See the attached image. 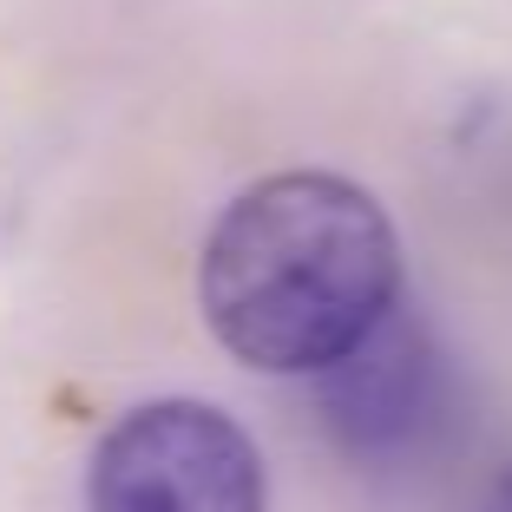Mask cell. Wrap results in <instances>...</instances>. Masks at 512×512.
<instances>
[{
  "mask_svg": "<svg viewBox=\"0 0 512 512\" xmlns=\"http://www.w3.org/2000/svg\"><path fill=\"white\" fill-rule=\"evenodd\" d=\"M197 309L256 375L316 381L401 309V237L381 197L335 171H270L217 211Z\"/></svg>",
  "mask_w": 512,
  "mask_h": 512,
  "instance_id": "1",
  "label": "cell"
},
{
  "mask_svg": "<svg viewBox=\"0 0 512 512\" xmlns=\"http://www.w3.org/2000/svg\"><path fill=\"white\" fill-rule=\"evenodd\" d=\"M263 453L224 407L171 394L106 427L86 467V512H263Z\"/></svg>",
  "mask_w": 512,
  "mask_h": 512,
  "instance_id": "2",
  "label": "cell"
},
{
  "mask_svg": "<svg viewBox=\"0 0 512 512\" xmlns=\"http://www.w3.org/2000/svg\"><path fill=\"white\" fill-rule=\"evenodd\" d=\"M316 414L342 460L368 473H407L453 440L460 375L427 322L394 309L348 362L316 375Z\"/></svg>",
  "mask_w": 512,
  "mask_h": 512,
  "instance_id": "3",
  "label": "cell"
},
{
  "mask_svg": "<svg viewBox=\"0 0 512 512\" xmlns=\"http://www.w3.org/2000/svg\"><path fill=\"white\" fill-rule=\"evenodd\" d=\"M460 512H512V460H506V467H499L493 480H486V486H480V493H473Z\"/></svg>",
  "mask_w": 512,
  "mask_h": 512,
  "instance_id": "4",
  "label": "cell"
}]
</instances>
